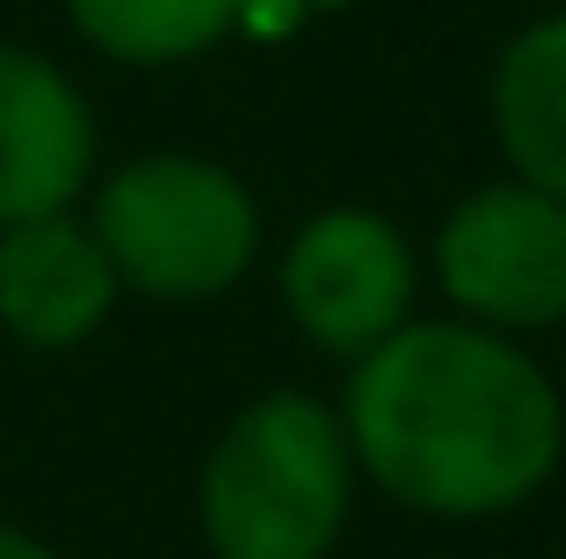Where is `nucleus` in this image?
Instances as JSON below:
<instances>
[{"label":"nucleus","mask_w":566,"mask_h":559,"mask_svg":"<svg viewBox=\"0 0 566 559\" xmlns=\"http://www.w3.org/2000/svg\"><path fill=\"white\" fill-rule=\"evenodd\" d=\"M437 283L482 330H552L566 322V199L521 185L468 191L437 230Z\"/></svg>","instance_id":"obj_4"},{"label":"nucleus","mask_w":566,"mask_h":559,"mask_svg":"<svg viewBox=\"0 0 566 559\" xmlns=\"http://www.w3.org/2000/svg\"><path fill=\"white\" fill-rule=\"evenodd\" d=\"M115 299H123V277L99 253L93 222H77L70 207L0 230V330L8 338L39 353H70L115 314Z\"/></svg>","instance_id":"obj_7"},{"label":"nucleus","mask_w":566,"mask_h":559,"mask_svg":"<svg viewBox=\"0 0 566 559\" xmlns=\"http://www.w3.org/2000/svg\"><path fill=\"white\" fill-rule=\"evenodd\" d=\"M337 422L360 475L429 521L528 506L566 445L559 383L482 322H398L353 361Z\"/></svg>","instance_id":"obj_1"},{"label":"nucleus","mask_w":566,"mask_h":559,"mask_svg":"<svg viewBox=\"0 0 566 559\" xmlns=\"http://www.w3.org/2000/svg\"><path fill=\"white\" fill-rule=\"evenodd\" d=\"M62 8H70L77 39L123 70L199 62L245 23V0H62Z\"/></svg>","instance_id":"obj_9"},{"label":"nucleus","mask_w":566,"mask_h":559,"mask_svg":"<svg viewBox=\"0 0 566 559\" xmlns=\"http://www.w3.org/2000/svg\"><path fill=\"white\" fill-rule=\"evenodd\" d=\"M93 238L123 291L222 299L261 253L253 185L207 154H138L93 191Z\"/></svg>","instance_id":"obj_3"},{"label":"nucleus","mask_w":566,"mask_h":559,"mask_svg":"<svg viewBox=\"0 0 566 559\" xmlns=\"http://www.w3.org/2000/svg\"><path fill=\"white\" fill-rule=\"evenodd\" d=\"M353 437L314 391L245 398L199 467V537L214 559H329L353 514Z\"/></svg>","instance_id":"obj_2"},{"label":"nucleus","mask_w":566,"mask_h":559,"mask_svg":"<svg viewBox=\"0 0 566 559\" xmlns=\"http://www.w3.org/2000/svg\"><path fill=\"white\" fill-rule=\"evenodd\" d=\"M99 131L85 93L31 46L0 39V230L62 215L93 177Z\"/></svg>","instance_id":"obj_6"},{"label":"nucleus","mask_w":566,"mask_h":559,"mask_svg":"<svg viewBox=\"0 0 566 559\" xmlns=\"http://www.w3.org/2000/svg\"><path fill=\"white\" fill-rule=\"evenodd\" d=\"M283 8H360V0H283Z\"/></svg>","instance_id":"obj_11"},{"label":"nucleus","mask_w":566,"mask_h":559,"mask_svg":"<svg viewBox=\"0 0 566 559\" xmlns=\"http://www.w3.org/2000/svg\"><path fill=\"white\" fill-rule=\"evenodd\" d=\"M0 559H62V552H54L46 537H31V529H8V521H0Z\"/></svg>","instance_id":"obj_10"},{"label":"nucleus","mask_w":566,"mask_h":559,"mask_svg":"<svg viewBox=\"0 0 566 559\" xmlns=\"http://www.w3.org/2000/svg\"><path fill=\"white\" fill-rule=\"evenodd\" d=\"M276 291H283V314L298 322V338L314 353L360 361L398 322H413L421 261H413V246H406V230L390 215L322 207V215H306L291 230Z\"/></svg>","instance_id":"obj_5"},{"label":"nucleus","mask_w":566,"mask_h":559,"mask_svg":"<svg viewBox=\"0 0 566 559\" xmlns=\"http://www.w3.org/2000/svg\"><path fill=\"white\" fill-rule=\"evenodd\" d=\"M490 123L513 177L566 199V15H536L490 70Z\"/></svg>","instance_id":"obj_8"}]
</instances>
